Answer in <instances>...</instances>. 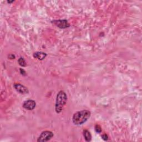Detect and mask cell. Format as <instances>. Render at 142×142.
<instances>
[{"mask_svg": "<svg viewBox=\"0 0 142 142\" xmlns=\"http://www.w3.org/2000/svg\"><path fill=\"white\" fill-rule=\"evenodd\" d=\"M90 111L87 110H83L77 111L74 114L73 116V123L77 126L82 125L86 122L87 120L89 119L90 117Z\"/></svg>", "mask_w": 142, "mask_h": 142, "instance_id": "cell-1", "label": "cell"}, {"mask_svg": "<svg viewBox=\"0 0 142 142\" xmlns=\"http://www.w3.org/2000/svg\"><path fill=\"white\" fill-rule=\"evenodd\" d=\"M95 130L98 133H100L102 132V129H101V127L99 125H96L95 126Z\"/></svg>", "mask_w": 142, "mask_h": 142, "instance_id": "cell-10", "label": "cell"}, {"mask_svg": "<svg viewBox=\"0 0 142 142\" xmlns=\"http://www.w3.org/2000/svg\"><path fill=\"white\" fill-rule=\"evenodd\" d=\"M19 70H20V73H21V74H22L23 76H26V72H25V70L24 69H23L22 68H20L19 69Z\"/></svg>", "mask_w": 142, "mask_h": 142, "instance_id": "cell-12", "label": "cell"}, {"mask_svg": "<svg viewBox=\"0 0 142 142\" xmlns=\"http://www.w3.org/2000/svg\"><path fill=\"white\" fill-rule=\"evenodd\" d=\"M67 96L66 93L63 90H60L57 94L55 104V110L57 113L62 111L64 106L67 103Z\"/></svg>", "mask_w": 142, "mask_h": 142, "instance_id": "cell-2", "label": "cell"}, {"mask_svg": "<svg viewBox=\"0 0 142 142\" xmlns=\"http://www.w3.org/2000/svg\"><path fill=\"white\" fill-rule=\"evenodd\" d=\"M14 87L16 89V90L18 92H19L21 94H28L29 92L27 88L26 87L22 85L21 84L15 83V84H14Z\"/></svg>", "mask_w": 142, "mask_h": 142, "instance_id": "cell-6", "label": "cell"}, {"mask_svg": "<svg viewBox=\"0 0 142 142\" xmlns=\"http://www.w3.org/2000/svg\"><path fill=\"white\" fill-rule=\"evenodd\" d=\"M83 136L87 141H90L92 140V135H91L89 131L87 129L83 130Z\"/></svg>", "mask_w": 142, "mask_h": 142, "instance_id": "cell-8", "label": "cell"}, {"mask_svg": "<svg viewBox=\"0 0 142 142\" xmlns=\"http://www.w3.org/2000/svg\"><path fill=\"white\" fill-rule=\"evenodd\" d=\"M8 58L10 59H15L16 58L15 56L14 55H12V54H11V55H8Z\"/></svg>", "mask_w": 142, "mask_h": 142, "instance_id": "cell-13", "label": "cell"}, {"mask_svg": "<svg viewBox=\"0 0 142 142\" xmlns=\"http://www.w3.org/2000/svg\"><path fill=\"white\" fill-rule=\"evenodd\" d=\"M36 106V103L35 100L32 99H29L25 101V102L23 104V107L25 109L28 110H32L34 109Z\"/></svg>", "mask_w": 142, "mask_h": 142, "instance_id": "cell-5", "label": "cell"}, {"mask_svg": "<svg viewBox=\"0 0 142 142\" xmlns=\"http://www.w3.org/2000/svg\"><path fill=\"white\" fill-rule=\"evenodd\" d=\"M52 22L58 27V28L61 29H65L70 27V24L66 19L55 20V21H52Z\"/></svg>", "mask_w": 142, "mask_h": 142, "instance_id": "cell-4", "label": "cell"}, {"mask_svg": "<svg viewBox=\"0 0 142 142\" xmlns=\"http://www.w3.org/2000/svg\"><path fill=\"white\" fill-rule=\"evenodd\" d=\"M33 56L35 58H37L39 60H43L45 59V58L47 56V54L44 52H37L33 54Z\"/></svg>", "mask_w": 142, "mask_h": 142, "instance_id": "cell-7", "label": "cell"}, {"mask_svg": "<svg viewBox=\"0 0 142 142\" xmlns=\"http://www.w3.org/2000/svg\"><path fill=\"white\" fill-rule=\"evenodd\" d=\"M18 63L19 65L21 67H26V62L25 59L22 57H20L18 60Z\"/></svg>", "mask_w": 142, "mask_h": 142, "instance_id": "cell-9", "label": "cell"}, {"mask_svg": "<svg viewBox=\"0 0 142 142\" xmlns=\"http://www.w3.org/2000/svg\"><path fill=\"white\" fill-rule=\"evenodd\" d=\"M53 133L50 131H44L40 134L37 141L38 142H43V141H49L52 139L53 137Z\"/></svg>", "mask_w": 142, "mask_h": 142, "instance_id": "cell-3", "label": "cell"}, {"mask_svg": "<svg viewBox=\"0 0 142 142\" xmlns=\"http://www.w3.org/2000/svg\"><path fill=\"white\" fill-rule=\"evenodd\" d=\"M14 2V1H7V2L8 3H12V2Z\"/></svg>", "mask_w": 142, "mask_h": 142, "instance_id": "cell-14", "label": "cell"}, {"mask_svg": "<svg viewBox=\"0 0 142 142\" xmlns=\"http://www.w3.org/2000/svg\"><path fill=\"white\" fill-rule=\"evenodd\" d=\"M102 139L104 140H105V141L108 140V136H107V135L106 134H103L102 136Z\"/></svg>", "mask_w": 142, "mask_h": 142, "instance_id": "cell-11", "label": "cell"}]
</instances>
